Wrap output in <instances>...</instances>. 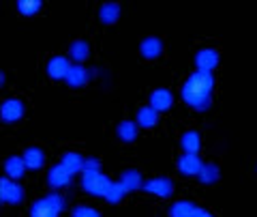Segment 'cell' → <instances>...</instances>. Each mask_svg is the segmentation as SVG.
Masks as SVG:
<instances>
[{
  "instance_id": "cell-11",
  "label": "cell",
  "mask_w": 257,
  "mask_h": 217,
  "mask_svg": "<svg viewBox=\"0 0 257 217\" xmlns=\"http://www.w3.org/2000/svg\"><path fill=\"white\" fill-rule=\"evenodd\" d=\"M24 112L26 110H24V103L20 99H7L0 108V116H3L5 123H15L24 116Z\"/></svg>"
},
{
  "instance_id": "cell-13",
  "label": "cell",
  "mask_w": 257,
  "mask_h": 217,
  "mask_svg": "<svg viewBox=\"0 0 257 217\" xmlns=\"http://www.w3.org/2000/svg\"><path fill=\"white\" fill-rule=\"evenodd\" d=\"M180 147L187 155H199V149H202V135H199V131L195 129L184 131L180 138Z\"/></svg>"
},
{
  "instance_id": "cell-27",
  "label": "cell",
  "mask_w": 257,
  "mask_h": 217,
  "mask_svg": "<svg viewBox=\"0 0 257 217\" xmlns=\"http://www.w3.org/2000/svg\"><path fill=\"white\" fill-rule=\"evenodd\" d=\"M71 217H101V213L92 206H75Z\"/></svg>"
},
{
  "instance_id": "cell-22",
  "label": "cell",
  "mask_w": 257,
  "mask_h": 217,
  "mask_svg": "<svg viewBox=\"0 0 257 217\" xmlns=\"http://www.w3.org/2000/svg\"><path fill=\"white\" fill-rule=\"evenodd\" d=\"M197 211V206L191 202V200H180V202H174L170 208V217H193Z\"/></svg>"
},
{
  "instance_id": "cell-23",
  "label": "cell",
  "mask_w": 257,
  "mask_h": 217,
  "mask_svg": "<svg viewBox=\"0 0 257 217\" xmlns=\"http://www.w3.org/2000/svg\"><path fill=\"white\" fill-rule=\"evenodd\" d=\"M116 133L122 142H133L138 138V125L131 123V120H122V123L116 127Z\"/></svg>"
},
{
  "instance_id": "cell-15",
  "label": "cell",
  "mask_w": 257,
  "mask_h": 217,
  "mask_svg": "<svg viewBox=\"0 0 257 217\" xmlns=\"http://www.w3.org/2000/svg\"><path fill=\"white\" fill-rule=\"evenodd\" d=\"M22 157H24V162H26L28 170H39V168H43V164H45V153L39 147H28Z\"/></svg>"
},
{
  "instance_id": "cell-4",
  "label": "cell",
  "mask_w": 257,
  "mask_h": 217,
  "mask_svg": "<svg viewBox=\"0 0 257 217\" xmlns=\"http://www.w3.org/2000/svg\"><path fill=\"white\" fill-rule=\"evenodd\" d=\"M142 189L150 196H159V198H170L174 191V183L167 179V176H155V179L144 181Z\"/></svg>"
},
{
  "instance_id": "cell-16",
  "label": "cell",
  "mask_w": 257,
  "mask_h": 217,
  "mask_svg": "<svg viewBox=\"0 0 257 217\" xmlns=\"http://www.w3.org/2000/svg\"><path fill=\"white\" fill-rule=\"evenodd\" d=\"M120 18V5L118 3H103L101 9H99V20L101 24H105V26H111V24H116Z\"/></svg>"
},
{
  "instance_id": "cell-3",
  "label": "cell",
  "mask_w": 257,
  "mask_h": 217,
  "mask_svg": "<svg viewBox=\"0 0 257 217\" xmlns=\"http://www.w3.org/2000/svg\"><path fill=\"white\" fill-rule=\"evenodd\" d=\"M62 208H64V198L60 194H50L32 204L30 217H58Z\"/></svg>"
},
{
  "instance_id": "cell-17",
  "label": "cell",
  "mask_w": 257,
  "mask_h": 217,
  "mask_svg": "<svg viewBox=\"0 0 257 217\" xmlns=\"http://www.w3.org/2000/svg\"><path fill=\"white\" fill-rule=\"evenodd\" d=\"M64 82H67L71 88H82V86H86L88 84V71H86V67L84 65H73Z\"/></svg>"
},
{
  "instance_id": "cell-18",
  "label": "cell",
  "mask_w": 257,
  "mask_h": 217,
  "mask_svg": "<svg viewBox=\"0 0 257 217\" xmlns=\"http://www.w3.org/2000/svg\"><path fill=\"white\" fill-rule=\"evenodd\" d=\"M69 56H71V60L75 62V65H82V62L90 56V45H88V41H73L69 45Z\"/></svg>"
},
{
  "instance_id": "cell-8",
  "label": "cell",
  "mask_w": 257,
  "mask_h": 217,
  "mask_svg": "<svg viewBox=\"0 0 257 217\" xmlns=\"http://www.w3.org/2000/svg\"><path fill=\"white\" fill-rule=\"evenodd\" d=\"M176 168H178V172L184 174V176H199V172H202L204 168V162L199 159V155H184L176 162Z\"/></svg>"
},
{
  "instance_id": "cell-20",
  "label": "cell",
  "mask_w": 257,
  "mask_h": 217,
  "mask_svg": "<svg viewBox=\"0 0 257 217\" xmlns=\"http://www.w3.org/2000/svg\"><path fill=\"white\" fill-rule=\"evenodd\" d=\"M60 162L67 166L73 174H77V172H84V162H86V157L79 155V153H75V151H71V153H64Z\"/></svg>"
},
{
  "instance_id": "cell-14",
  "label": "cell",
  "mask_w": 257,
  "mask_h": 217,
  "mask_svg": "<svg viewBox=\"0 0 257 217\" xmlns=\"http://www.w3.org/2000/svg\"><path fill=\"white\" fill-rule=\"evenodd\" d=\"M5 172L11 181H20L24 176V172H26V162H24V157H18V155L9 157L5 162Z\"/></svg>"
},
{
  "instance_id": "cell-25",
  "label": "cell",
  "mask_w": 257,
  "mask_h": 217,
  "mask_svg": "<svg viewBox=\"0 0 257 217\" xmlns=\"http://www.w3.org/2000/svg\"><path fill=\"white\" fill-rule=\"evenodd\" d=\"M124 194H126V189L122 187V183L120 181H114L109 185V189H107V194H105V200L109 204H118L120 200L124 198Z\"/></svg>"
},
{
  "instance_id": "cell-7",
  "label": "cell",
  "mask_w": 257,
  "mask_h": 217,
  "mask_svg": "<svg viewBox=\"0 0 257 217\" xmlns=\"http://www.w3.org/2000/svg\"><path fill=\"white\" fill-rule=\"evenodd\" d=\"M193 62H195L197 71H208V74H212V71L219 67V52L212 50V47H202V50L195 54Z\"/></svg>"
},
{
  "instance_id": "cell-6",
  "label": "cell",
  "mask_w": 257,
  "mask_h": 217,
  "mask_svg": "<svg viewBox=\"0 0 257 217\" xmlns=\"http://www.w3.org/2000/svg\"><path fill=\"white\" fill-rule=\"evenodd\" d=\"M71 179H73V172H71L62 162H58L56 166H52L50 172H47V183H50L52 189L67 187V185H71Z\"/></svg>"
},
{
  "instance_id": "cell-5",
  "label": "cell",
  "mask_w": 257,
  "mask_h": 217,
  "mask_svg": "<svg viewBox=\"0 0 257 217\" xmlns=\"http://www.w3.org/2000/svg\"><path fill=\"white\" fill-rule=\"evenodd\" d=\"M0 200H3L5 204H20L24 200L22 185L11 181L9 176H5V179L0 181Z\"/></svg>"
},
{
  "instance_id": "cell-21",
  "label": "cell",
  "mask_w": 257,
  "mask_h": 217,
  "mask_svg": "<svg viewBox=\"0 0 257 217\" xmlns=\"http://www.w3.org/2000/svg\"><path fill=\"white\" fill-rule=\"evenodd\" d=\"M120 183H122V187L126 191H135V189H142L144 179L138 170H124L122 176H120Z\"/></svg>"
},
{
  "instance_id": "cell-1",
  "label": "cell",
  "mask_w": 257,
  "mask_h": 217,
  "mask_svg": "<svg viewBox=\"0 0 257 217\" xmlns=\"http://www.w3.org/2000/svg\"><path fill=\"white\" fill-rule=\"evenodd\" d=\"M214 88V76L208 71H195L187 78V82L182 84V101L189 108L202 112L210 108V95Z\"/></svg>"
},
{
  "instance_id": "cell-9",
  "label": "cell",
  "mask_w": 257,
  "mask_h": 217,
  "mask_svg": "<svg viewBox=\"0 0 257 217\" xmlns=\"http://www.w3.org/2000/svg\"><path fill=\"white\" fill-rule=\"evenodd\" d=\"M71 62L64 56H52L50 62H47V76L52 80H67L69 71H71Z\"/></svg>"
},
{
  "instance_id": "cell-28",
  "label": "cell",
  "mask_w": 257,
  "mask_h": 217,
  "mask_svg": "<svg viewBox=\"0 0 257 217\" xmlns=\"http://www.w3.org/2000/svg\"><path fill=\"white\" fill-rule=\"evenodd\" d=\"M92 170H101V162L94 157H88L84 162V172H92Z\"/></svg>"
},
{
  "instance_id": "cell-19",
  "label": "cell",
  "mask_w": 257,
  "mask_h": 217,
  "mask_svg": "<svg viewBox=\"0 0 257 217\" xmlns=\"http://www.w3.org/2000/svg\"><path fill=\"white\" fill-rule=\"evenodd\" d=\"M159 123V112L152 110L150 106H144L138 110V125L142 129H152Z\"/></svg>"
},
{
  "instance_id": "cell-24",
  "label": "cell",
  "mask_w": 257,
  "mask_h": 217,
  "mask_svg": "<svg viewBox=\"0 0 257 217\" xmlns=\"http://www.w3.org/2000/svg\"><path fill=\"white\" fill-rule=\"evenodd\" d=\"M199 181H202V185H214L219 181V168L214 164H204L202 172H199Z\"/></svg>"
},
{
  "instance_id": "cell-26",
  "label": "cell",
  "mask_w": 257,
  "mask_h": 217,
  "mask_svg": "<svg viewBox=\"0 0 257 217\" xmlns=\"http://www.w3.org/2000/svg\"><path fill=\"white\" fill-rule=\"evenodd\" d=\"M18 9H20L22 15H37L39 11L43 9V3L41 0H20Z\"/></svg>"
},
{
  "instance_id": "cell-10",
  "label": "cell",
  "mask_w": 257,
  "mask_h": 217,
  "mask_svg": "<svg viewBox=\"0 0 257 217\" xmlns=\"http://www.w3.org/2000/svg\"><path fill=\"white\" fill-rule=\"evenodd\" d=\"M174 103V95L172 91H167V88H155V91L150 93V108L157 110V112H165L170 110Z\"/></svg>"
},
{
  "instance_id": "cell-29",
  "label": "cell",
  "mask_w": 257,
  "mask_h": 217,
  "mask_svg": "<svg viewBox=\"0 0 257 217\" xmlns=\"http://www.w3.org/2000/svg\"><path fill=\"white\" fill-rule=\"evenodd\" d=\"M193 217H214L210 211H206V208H197V211H195V215H193Z\"/></svg>"
},
{
  "instance_id": "cell-2",
  "label": "cell",
  "mask_w": 257,
  "mask_h": 217,
  "mask_svg": "<svg viewBox=\"0 0 257 217\" xmlns=\"http://www.w3.org/2000/svg\"><path fill=\"white\" fill-rule=\"evenodd\" d=\"M114 183L111 179H107L101 170H92V172H84L82 176V189L86 194H90L94 198H105L109 185Z\"/></svg>"
},
{
  "instance_id": "cell-12",
  "label": "cell",
  "mask_w": 257,
  "mask_h": 217,
  "mask_svg": "<svg viewBox=\"0 0 257 217\" xmlns=\"http://www.w3.org/2000/svg\"><path fill=\"white\" fill-rule=\"evenodd\" d=\"M140 54H142L146 60L159 58V56L163 54V41H161L159 37H146V39H142V43H140Z\"/></svg>"
}]
</instances>
